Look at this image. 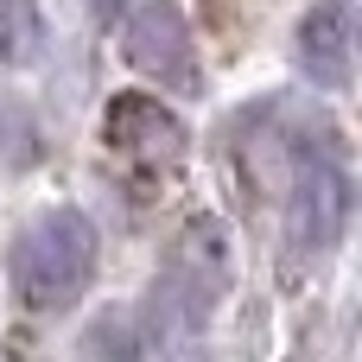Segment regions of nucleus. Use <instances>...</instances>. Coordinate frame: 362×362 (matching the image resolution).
I'll use <instances>...</instances> for the list:
<instances>
[{
	"label": "nucleus",
	"mask_w": 362,
	"mask_h": 362,
	"mask_svg": "<svg viewBox=\"0 0 362 362\" xmlns=\"http://www.w3.org/2000/svg\"><path fill=\"white\" fill-rule=\"evenodd\" d=\"M6 274H13L19 305H32V312L76 305L83 286H89V274H95V229H89V216L83 210H45V216H32L19 229V242H13Z\"/></svg>",
	"instance_id": "f257e3e1"
},
{
	"label": "nucleus",
	"mask_w": 362,
	"mask_h": 362,
	"mask_svg": "<svg viewBox=\"0 0 362 362\" xmlns=\"http://www.w3.org/2000/svg\"><path fill=\"white\" fill-rule=\"evenodd\" d=\"M286 229H293V242L299 248H331L337 235H344V223H350V172H344V159L325 146V153H293L286 159Z\"/></svg>",
	"instance_id": "f03ea898"
},
{
	"label": "nucleus",
	"mask_w": 362,
	"mask_h": 362,
	"mask_svg": "<svg viewBox=\"0 0 362 362\" xmlns=\"http://www.w3.org/2000/svg\"><path fill=\"white\" fill-rule=\"evenodd\" d=\"M127 64L153 83H165L172 95H197L204 76H197V45H191V25L178 13V0H140L134 19H127Z\"/></svg>",
	"instance_id": "7ed1b4c3"
},
{
	"label": "nucleus",
	"mask_w": 362,
	"mask_h": 362,
	"mask_svg": "<svg viewBox=\"0 0 362 362\" xmlns=\"http://www.w3.org/2000/svg\"><path fill=\"white\" fill-rule=\"evenodd\" d=\"M223 286H229L223 229H216V216H197V223L178 235V248H172V267H165V280H159V305H172L185 325H197V318L216 305Z\"/></svg>",
	"instance_id": "20e7f679"
},
{
	"label": "nucleus",
	"mask_w": 362,
	"mask_h": 362,
	"mask_svg": "<svg viewBox=\"0 0 362 362\" xmlns=\"http://www.w3.org/2000/svg\"><path fill=\"white\" fill-rule=\"evenodd\" d=\"M102 140L115 153H134L140 165H178L185 153V127L172 108H159L153 95H115L102 115Z\"/></svg>",
	"instance_id": "39448f33"
},
{
	"label": "nucleus",
	"mask_w": 362,
	"mask_h": 362,
	"mask_svg": "<svg viewBox=\"0 0 362 362\" xmlns=\"http://www.w3.org/2000/svg\"><path fill=\"white\" fill-rule=\"evenodd\" d=\"M299 64L325 89L350 83V70H356V0H318L299 19Z\"/></svg>",
	"instance_id": "423d86ee"
},
{
	"label": "nucleus",
	"mask_w": 362,
	"mask_h": 362,
	"mask_svg": "<svg viewBox=\"0 0 362 362\" xmlns=\"http://www.w3.org/2000/svg\"><path fill=\"white\" fill-rule=\"evenodd\" d=\"M76 356H83V362H140V356H146V331L134 325L127 305H115V312H102L95 325H83Z\"/></svg>",
	"instance_id": "0eeeda50"
}]
</instances>
